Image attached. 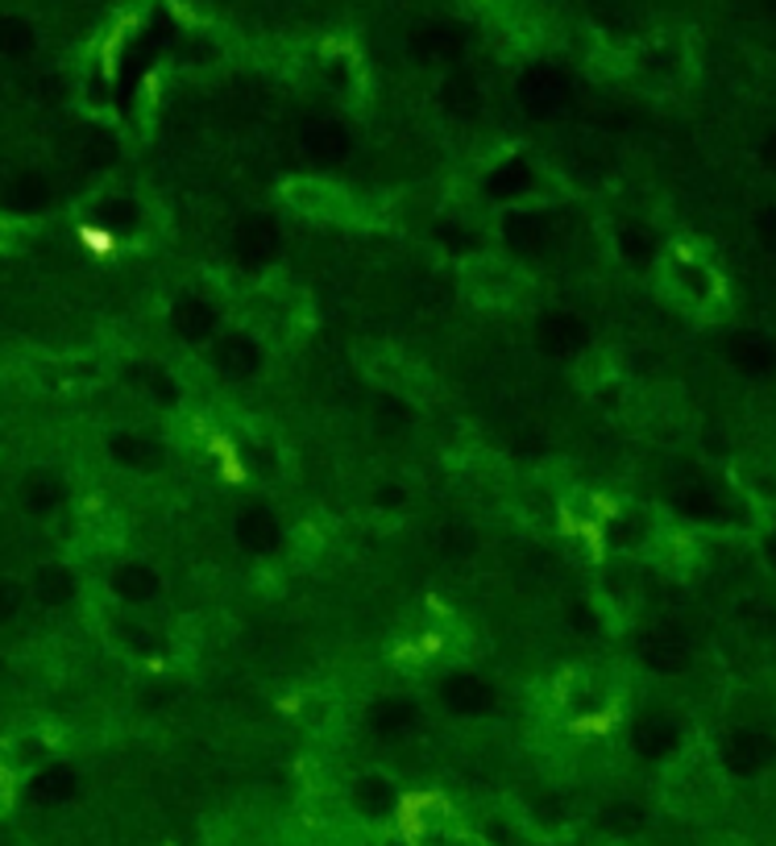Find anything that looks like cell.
<instances>
[{
    "mask_svg": "<svg viewBox=\"0 0 776 846\" xmlns=\"http://www.w3.org/2000/svg\"><path fill=\"white\" fill-rule=\"evenodd\" d=\"M283 250V233H279V224L270 216H245L238 220V229H233V258H238L241 266H270L274 258Z\"/></svg>",
    "mask_w": 776,
    "mask_h": 846,
    "instance_id": "8",
    "label": "cell"
},
{
    "mask_svg": "<svg viewBox=\"0 0 776 846\" xmlns=\"http://www.w3.org/2000/svg\"><path fill=\"white\" fill-rule=\"evenodd\" d=\"M536 345L544 357L553 361H577L589 349V324L577 312L548 308L536 320Z\"/></svg>",
    "mask_w": 776,
    "mask_h": 846,
    "instance_id": "3",
    "label": "cell"
},
{
    "mask_svg": "<svg viewBox=\"0 0 776 846\" xmlns=\"http://www.w3.org/2000/svg\"><path fill=\"white\" fill-rule=\"evenodd\" d=\"M112 590H117V597H125V602H150V597L162 594V573L145 561H129L125 568L117 573Z\"/></svg>",
    "mask_w": 776,
    "mask_h": 846,
    "instance_id": "17",
    "label": "cell"
},
{
    "mask_svg": "<svg viewBox=\"0 0 776 846\" xmlns=\"http://www.w3.org/2000/svg\"><path fill=\"white\" fill-rule=\"evenodd\" d=\"M764 552H768V561H773V564H776V532H773V535H768V544H764Z\"/></svg>",
    "mask_w": 776,
    "mask_h": 846,
    "instance_id": "27",
    "label": "cell"
},
{
    "mask_svg": "<svg viewBox=\"0 0 776 846\" xmlns=\"http://www.w3.org/2000/svg\"><path fill=\"white\" fill-rule=\"evenodd\" d=\"M171 329L179 341H188V345H212L216 336H221V312H216V303L200 291H183V295H174L171 303Z\"/></svg>",
    "mask_w": 776,
    "mask_h": 846,
    "instance_id": "5",
    "label": "cell"
},
{
    "mask_svg": "<svg viewBox=\"0 0 776 846\" xmlns=\"http://www.w3.org/2000/svg\"><path fill=\"white\" fill-rule=\"evenodd\" d=\"M415 702H407V697H379V702L370 705V731L382 738H399V735H407L415 726Z\"/></svg>",
    "mask_w": 776,
    "mask_h": 846,
    "instance_id": "16",
    "label": "cell"
},
{
    "mask_svg": "<svg viewBox=\"0 0 776 846\" xmlns=\"http://www.w3.org/2000/svg\"><path fill=\"white\" fill-rule=\"evenodd\" d=\"M760 162L776 174V133H768V138L760 141Z\"/></svg>",
    "mask_w": 776,
    "mask_h": 846,
    "instance_id": "25",
    "label": "cell"
},
{
    "mask_svg": "<svg viewBox=\"0 0 776 846\" xmlns=\"http://www.w3.org/2000/svg\"><path fill=\"white\" fill-rule=\"evenodd\" d=\"M677 747H682V731H677V722L661 718V714H644L632 726V752L639 759H668Z\"/></svg>",
    "mask_w": 776,
    "mask_h": 846,
    "instance_id": "12",
    "label": "cell"
},
{
    "mask_svg": "<svg viewBox=\"0 0 776 846\" xmlns=\"http://www.w3.org/2000/svg\"><path fill=\"white\" fill-rule=\"evenodd\" d=\"M349 800H353V809L362 817H386L391 809H395V784L386 780L382 772H365V776H357L353 780V788H349Z\"/></svg>",
    "mask_w": 776,
    "mask_h": 846,
    "instance_id": "14",
    "label": "cell"
},
{
    "mask_svg": "<svg viewBox=\"0 0 776 846\" xmlns=\"http://www.w3.org/2000/svg\"><path fill=\"white\" fill-rule=\"evenodd\" d=\"M515 100L527 117L536 121H553L570 109L573 100V79L565 67L556 63H527L515 79Z\"/></svg>",
    "mask_w": 776,
    "mask_h": 846,
    "instance_id": "2",
    "label": "cell"
},
{
    "mask_svg": "<svg viewBox=\"0 0 776 846\" xmlns=\"http://www.w3.org/2000/svg\"><path fill=\"white\" fill-rule=\"evenodd\" d=\"M677 270L685 274V286H689V295L694 299H711L714 295V274L697 262L694 253H682V258H677Z\"/></svg>",
    "mask_w": 776,
    "mask_h": 846,
    "instance_id": "22",
    "label": "cell"
},
{
    "mask_svg": "<svg viewBox=\"0 0 776 846\" xmlns=\"http://www.w3.org/2000/svg\"><path fill=\"white\" fill-rule=\"evenodd\" d=\"M208 361H212V370L221 377H233V382H245V377H254L262 365H266V349L258 336L250 332H221L212 345H208Z\"/></svg>",
    "mask_w": 776,
    "mask_h": 846,
    "instance_id": "6",
    "label": "cell"
},
{
    "mask_svg": "<svg viewBox=\"0 0 776 846\" xmlns=\"http://www.w3.org/2000/svg\"><path fill=\"white\" fill-rule=\"evenodd\" d=\"M635 656H639V664L652 668V673L673 676V673H685V668H689L694 647H689V639H685L682 631L652 627V631H644V639H639V647H635Z\"/></svg>",
    "mask_w": 776,
    "mask_h": 846,
    "instance_id": "9",
    "label": "cell"
},
{
    "mask_svg": "<svg viewBox=\"0 0 776 846\" xmlns=\"http://www.w3.org/2000/svg\"><path fill=\"white\" fill-rule=\"evenodd\" d=\"M723 768L730 776H739V780H752V776H760L768 764L776 759V738L760 726H735L727 738H723Z\"/></svg>",
    "mask_w": 776,
    "mask_h": 846,
    "instance_id": "4",
    "label": "cell"
},
{
    "mask_svg": "<svg viewBox=\"0 0 776 846\" xmlns=\"http://www.w3.org/2000/svg\"><path fill=\"white\" fill-rule=\"evenodd\" d=\"M291 154L308 171H336L353 154V133L336 117H308L291 133Z\"/></svg>",
    "mask_w": 776,
    "mask_h": 846,
    "instance_id": "1",
    "label": "cell"
},
{
    "mask_svg": "<svg viewBox=\"0 0 776 846\" xmlns=\"http://www.w3.org/2000/svg\"><path fill=\"white\" fill-rule=\"evenodd\" d=\"M461 50H465V38H461V30H453V26H441V21H436V26H424V30L415 33V54L432 67L457 63Z\"/></svg>",
    "mask_w": 776,
    "mask_h": 846,
    "instance_id": "15",
    "label": "cell"
},
{
    "mask_svg": "<svg viewBox=\"0 0 776 846\" xmlns=\"http://www.w3.org/2000/svg\"><path fill=\"white\" fill-rule=\"evenodd\" d=\"M682 511H689V515H711V511H714L711 490H706V486L685 490V494H682Z\"/></svg>",
    "mask_w": 776,
    "mask_h": 846,
    "instance_id": "24",
    "label": "cell"
},
{
    "mask_svg": "<svg viewBox=\"0 0 776 846\" xmlns=\"http://www.w3.org/2000/svg\"><path fill=\"white\" fill-rule=\"evenodd\" d=\"M527 188H532V167L523 158H511L486 174V195H494V200H520Z\"/></svg>",
    "mask_w": 776,
    "mask_h": 846,
    "instance_id": "19",
    "label": "cell"
},
{
    "mask_svg": "<svg viewBox=\"0 0 776 846\" xmlns=\"http://www.w3.org/2000/svg\"><path fill=\"white\" fill-rule=\"evenodd\" d=\"M441 705L453 714V718H486L494 714L498 705V693H494L491 681H482L477 673H449L441 681Z\"/></svg>",
    "mask_w": 776,
    "mask_h": 846,
    "instance_id": "7",
    "label": "cell"
},
{
    "mask_svg": "<svg viewBox=\"0 0 776 846\" xmlns=\"http://www.w3.org/2000/svg\"><path fill=\"white\" fill-rule=\"evenodd\" d=\"M33 42V30L26 21H17V17H0V47H13V50H30Z\"/></svg>",
    "mask_w": 776,
    "mask_h": 846,
    "instance_id": "23",
    "label": "cell"
},
{
    "mask_svg": "<svg viewBox=\"0 0 776 846\" xmlns=\"http://www.w3.org/2000/svg\"><path fill=\"white\" fill-rule=\"evenodd\" d=\"M507 245L523 258H540V253H548L556 245V224L548 212H540V208H520V212H511L507 216Z\"/></svg>",
    "mask_w": 776,
    "mask_h": 846,
    "instance_id": "10",
    "label": "cell"
},
{
    "mask_svg": "<svg viewBox=\"0 0 776 846\" xmlns=\"http://www.w3.org/2000/svg\"><path fill=\"white\" fill-rule=\"evenodd\" d=\"M603 826L611 834H635L644 826V809L635 800H611L603 809Z\"/></svg>",
    "mask_w": 776,
    "mask_h": 846,
    "instance_id": "21",
    "label": "cell"
},
{
    "mask_svg": "<svg viewBox=\"0 0 776 846\" xmlns=\"http://www.w3.org/2000/svg\"><path fill=\"white\" fill-rule=\"evenodd\" d=\"M760 233H764V241L776 250V212H768V216L760 220Z\"/></svg>",
    "mask_w": 776,
    "mask_h": 846,
    "instance_id": "26",
    "label": "cell"
},
{
    "mask_svg": "<svg viewBox=\"0 0 776 846\" xmlns=\"http://www.w3.org/2000/svg\"><path fill=\"white\" fill-rule=\"evenodd\" d=\"M615 250L627 266H652L656 253H661V245H656V233H652L648 224L627 220V224H618L615 229Z\"/></svg>",
    "mask_w": 776,
    "mask_h": 846,
    "instance_id": "18",
    "label": "cell"
},
{
    "mask_svg": "<svg viewBox=\"0 0 776 846\" xmlns=\"http://www.w3.org/2000/svg\"><path fill=\"white\" fill-rule=\"evenodd\" d=\"M441 100H444V109L453 112V117H474L477 112L474 79L465 75V71H449V75L441 79Z\"/></svg>",
    "mask_w": 776,
    "mask_h": 846,
    "instance_id": "20",
    "label": "cell"
},
{
    "mask_svg": "<svg viewBox=\"0 0 776 846\" xmlns=\"http://www.w3.org/2000/svg\"><path fill=\"white\" fill-rule=\"evenodd\" d=\"M727 361L739 370V374L760 377L776 365V345L764 336V332H735L727 341Z\"/></svg>",
    "mask_w": 776,
    "mask_h": 846,
    "instance_id": "13",
    "label": "cell"
},
{
    "mask_svg": "<svg viewBox=\"0 0 776 846\" xmlns=\"http://www.w3.org/2000/svg\"><path fill=\"white\" fill-rule=\"evenodd\" d=\"M233 540H238L241 552L250 556H270V552L283 544V523L270 506H245L233 523Z\"/></svg>",
    "mask_w": 776,
    "mask_h": 846,
    "instance_id": "11",
    "label": "cell"
}]
</instances>
